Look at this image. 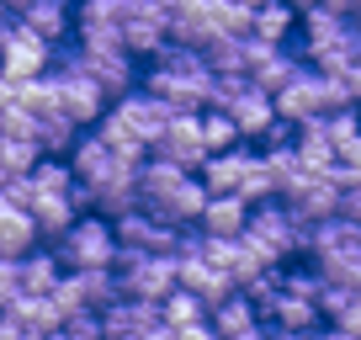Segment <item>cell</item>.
Listing matches in <instances>:
<instances>
[{
    "mask_svg": "<svg viewBox=\"0 0 361 340\" xmlns=\"http://www.w3.org/2000/svg\"><path fill=\"white\" fill-rule=\"evenodd\" d=\"M149 96L170 107V112H207L213 107V69L197 48L186 43H165L154 59H149V75L138 80Z\"/></svg>",
    "mask_w": 361,
    "mask_h": 340,
    "instance_id": "cell-1",
    "label": "cell"
},
{
    "mask_svg": "<svg viewBox=\"0 0 361 340\" xmlns=\"http://www.w3.org/2000/svg\"><path fill=\"white\" fill-rule=\"evenodd\" d=\"M54 255L64 261V272H117V224L102 213H80L75 229L64 239H54Z\"/></svg>",
    "mask_w": 361,
    "mask_h": 340,
    "instance_id": "cell-2",
    "label": "cell"
},
{
    "mask_svg": "<svg viewBox=\"0 0 361 340\" xmlns=\"http://www.w3.org/2000/svg\"><path fill=\"white\" fill-rule=\"evenodd\" d=\"M245 234L260 239V245H266V255H271L276 266H287L293 255H303V250H308L314 229H308L303 218H298L293 207L282 202V197H271V202L250 207V229H245Z\"/></svg>",
    "mask_w": 361,
    "mask_h": 340,
    "instance_id": "cell-3",
    "label": "cell"
},
{
    "mask_svg": "<svg viewBox=\"0 0 361 340\" xmlns=\"http://www.w3.org/2000/svg\"><path fill=\"white\" fill-rule=\"evenodd\" d=\"M54 80H59V102H64V112L75 117L80 128H90V123H102V117H106L112 96H106L102 85H96V75L75 59V48L54 59Z\"/></svg>",
    "mask_w": 361,
    "mask_h": 340,
    "instance_id": "cell-4",
    "label": "cell"
},
{
    "mask_svg": "<svg viewBox=\"0 0 361 340\" xmlns=\"http://www.w3.org/2000/svg\"><path fill=\"white\" fill-rule=\"evenodd\" d=\"M54 59H59V48L43 43L37 32H27V27L11 16V27L0 32V80H11V85L43 80V75H54Z\"/></svg>",
    "mask_w": 361,
    "mask_h": 340,
    "instance_id": "cell-5",
    "label": "cell"
},
{
    "mask_svg": "<svg viewBox=\"0 0 361 340\" xmlns=\"http://www.w3.org/2000/svg\"><path fill=\"white\" fill-rule=\"evenodd\" d=\"M117 287H123V298L165 303V298L180 287L176 255H138V250H123V255H117Z\"/></svg>",
    "mask_w": 361,
    "mask_h": 340,
    "instance_id": "cell-6",
    "label": "cell"
},
{
    "mask_svg": "<svg viewBox=\"0 0 361 340\" xmlns=\"http://www.w3.org/2000/svg\"><path fill=\"white\" fill-rule=\"evenodd\" d=\"M176 277H180V293H192V298H202V303H207V314H213L224 298H234V293H239L234 277L218 272V266L207 261L202 250H197V234H186V245H180V255H176Z\"/></svg>",
    "mask_w": 361,
    "mask_h": 340,
    "instance_id": "cell-7",
    "label": "cell"
},
{
    "mask_svg": "<svg viewBox=\"0 0 361 340\" xmlns=\"http://www.w3.org/2000/svg\"><path fill=\"white\" fill-rule=\"evenodd\" d=\"M123 298V287H117V272H64V282L54 287V303L59 314H80V308H96V314H106V308Z\"/></svg>",
    "mask_w": 361,
    "mask_h": 340,
    "instance_id": "cell-8",
    "label": "cell"
},
{
    "mask_svg": "<svg viewBox=\"0 0 361 340\" xmlns=\"http://www.w3.org/2000/svg\"><path fill=\"white\" fill-rule=\"evenodd\" d=\"M106 112H112V117H117V123H123V128H128V133H133L144 149H159V138H165L170 117H176L165 102H159V96H149L144 85H138V91H128V96H117Z\"/></svg>",
    "mask_w": 361,
    "mask_h": 340,
    "instance_id": "cell-9",
    "label": "cell"
},
{
    "mask_svg": "<svg viewBox=\"0 0 361 340\" xmlns=\"http://www.w3.org/2000/svg\"><path fill=\"white\" fill-rule=\"evenodd\" d=\"M117 245L123 250H138V255H180V245H186V234L170 224H159L154 213H144V207H133V213L117 218Z\"/></svg>",
    "mask_w": 361,
    "mask_h": 340,
    "instance_id": "cell-10",
    "label": "cell"
},
{
    "mask_svg": "<svg viewBox=\"0 0 361 340\" xmlns=\"http://www.w3.org/2000/svg\"><path fill=\"white\" fill-rule=\"evenodd\" d=\"M202 207H207V186H202V176H186L180 186H170L165 197H154V202H144V213H154L159 224H170V229H197L202 224Z\"/></svg>",
    "mask_w": 361,
    "mask_h": 340,
    "instance_id": "cell-11",
    "label": "cell"
},
{
    "mask_svg": "<svg viewBox=\"0 0 361 340\" xmlns=\"http://www.w3.org/2000/svg\"><path fill=\"white\" fill-rule=\"evenodd\" d=\"M64 159H69V170H75V181L85 186V192H90V186H102L106 176H117V170L128 165V159H117L112 149H106V138L96 133V128H90V133H80L75 149H69Z\"/></svg>",
    "mask_w": 361,
    "mask_h": 340,
    "instance_id": "cell-12",
    "label": "cell"
},
{
    "mask_svg": "<svg viewBox=\"0 0 361 340\" xmlns=\"http://www.w3.org/2000/svg\"><path fill=\"white\" fill-rule=\"evenodd\" d=\"M102 324H106V340H149L154 329H165V319H159V303L117 298V303L102 314Z\"/></svg>",
    "mask_w": 361,
    "mask_h": 340,
    "instance_id": "cell-13",
    "label": "cell"
},
{
    "mask_svg": "<svg viewBox=\"0 0 361 340\" xmlns=\"http://www.w3.org/2000/svg\"><path fill=\"white\" fill-rule=\"evenodd\" d=\"M154 154L176 159V165H186V170H202V159H207V144H202V112H176V117H170V128H165V138H159Z\"/></svg>",
    "mask_w": 361,
    "mask_h": 340,
    "instance_id": "cell-14",
    "label": "cell"
},
{
    "mask_svg": "<svg viewBox=\"0 0 361 340\" xmlns=\"http://www.w3.org/2000/svg\"><path fill=\"white\" fill-rule=\"evenodd\" d=\"M282 202L293 207V213L303 218L308 229H314V224H324V218H335V213H340V186L329 181V176H314V170H308V176L282 197Z\"/></svg>",
    "mask_w": 361,
    "mask_h": 340,
    "instance_id": "cell-15",
    "label": "cell"
},
{
    "mask_svg": "<svg viewBox=\"0 0 361 340\" xmlns=\"http://www.w3.org/2000/svg\"><path fill=\"white\" fill-rule=\"evenodd\" d=\"M218 112L234 117L239 138H266V133H271V123H276V102L260 91L255 80H245V85H239V96H234L228 107H218Z\"/></svg>",
    "mask_w": 361,
    "mask_h": 340,
    "instance_id": "cell-16",
    "label": "cell"
},
{
    "mask_svg": "<svg viewBox=\"0 0 361 340\" xmlns=\"http://www.w3.org/2000/svg\"><path fill=\"white\" fill-rule=\"evenodd\" d=\"M16 22L27 27V32H37L43 43H64L69 32H75V0H27L22 11H16Z\"/></svg>",
    "mask_w": 361,
    "mask_h": 340,
    "instance_id": "cell-17",
    "label": "cell"
},
{
    "mask_svg": "<svg viewBox=\"0 0 361 340\" xmlns=\"http://www.w3.org/2000/svg\"><path fill=\"white\" fill-rule=\"evenodd\" d=\"M75 59L96 75V85H102L106 96H128L138 91V69H133V54H123V48H112V54H85V48H75Z\"/></svg>",
    "mask_w": 361,
    "mask_h": 340,
    "instance_id": "cell-18",
    "label": "cell"
},
{
    "mask_svg": "<svg viewBox=\"0 0 361 340\" xmlns=\"http://www.w3.org/2000/svg\"><path fill=\"white\" fill-rule=\"evenodd\" d=\"M271 102H276V117H282V123H293V128L324 117V102H319V69H303V75H298L287 91H276Z\"/></svg>",
    "mask_w": 361,
    "mask_h": 340,
    "instance_id": "cell-19",
    "label": "cell"
},
{
    "mask_svg": "<svg viewBox=\"0 0 361 340\" xmlns=\"http://www.w3.org/2000/svg\"><path fill=\"white\" fill-rule=\"evenodd\" d=\"M250 159H255V149H245V144L228 149V154H207V159H202V186H207V197H239Z\"/></svg>",
    "mask_w": 361,
    "mask_h": 340,
    "instance_id": "cell-20",
    "label": "cell"
},
{
    "mask_svg": "<svg viewBox=\"0 0 361 340\" xmlns=\"http://www.w3.org/2000/svg\"><path fill=\"white\" fill-rule=\"evenodd\" d=\"M245 229H250V202L245 197H207L202 224H197L202 239H239Z\"/></svg>",
    "mask_w": 361,
    "mask_h": 340,
    "instance_id": "cell-21",
    "label": "cell"
},
{
    "mask_svg": "<svg viewBox=\"0 0 361 340\" xmlns=\"http://www.w3.org/2000/svg\"><path fill=\"white\" fill-rule=\"evenodd\" d=\"M37 224L27 207H16L11 197H0V255H11V261H22V255H32L37 250Z\"/></svg>",
    "mask_w": 361,
    "mask_h": 340,
    "instance_id": "cell-22",
    "label": "cell"
},
{
    "mask_svg": "<svg viewBox=\"0 0 361 340\" xmlns=\"http://www.w3.org/2000/svg\"><path fill=\"white\" fill-rule=\"evenodd\" d=\"M361 250V224H350V218H324V224H314V239H308V255L314 261H335V255H356Z\"/></svg>",
    "mask_w": 361,
    "mask_h": 340,
    "instance_id": "cell-23",
    "label": "cell"
},
{
    "mask_svg": "<svg viewBox=\"0 0 361 340\" xmlns=\"http://www.w3.org/2000/svg\"><path fill=\"white\" fill-rule=\"evenodd\" d=\"M266 324H271V329H282V335H314V329L324 324V314H319V303H308V298L282 293L276 303L266 308Z\"/></svg>",
    "mask_w": 361,
    "mask_h": 340,
    "instance_id": "cell-24",
    "label": "cell"
},
{
    "mask_svg": "<svg viewBox=\"0 0 361 340\" xmlns=\"http://www.w3.org/2000/svg\"><path fill=\"white\" fill-rule=\"evenodd\" d=\"M64 282V261L54 250H32L22 255V293L27 298H54V287Z\"/></svg>",
    "mask_w": 361,
    "mask_h": 340,
    "instance_id": "cell-25",
    "label": "cell"
},
{
    "mask_svg": "<svg viewBox=\"0 0 361 340\" xmlns=\"http://www.w3.org/2000/svg\"><path fill=\"white\" fill-rule=\"evenodd\" d=\"M207 324H213V335H218V340H234V335H245V329H255V324H260V308L250 303L245 293H234V298H224V303L207 314Z\"/></svg>",
    "mask_w": 361,
    "mask_h": 340,
    "instance_id": "cell-26",
    "label": "cell"
},
{
    "mask_svg": "<svg viewBox=\"0 0 361 340\" xmlns=\"http://www.w3.org/2000/svg\"><path fill=\"white\" fill-rule=\"evenodd\" d=\"M303 69H308V64H303V54H298V48H276V54H271V59H266V64H260L250 80H255L266 96H276V91H287V85H293Z\"/></svg>",
    "mask_w": 361,
    "mask_h": 340,
    "instance_id": "cell-27",
    "label": "cell"
},
{
    "mask_svg": "<svg viewBox=\"0 0 361 340\" xmlns=\"http://www.w3.org/2000/svg\"><path fill=\"white\" fill-rule=\"evenodd\" d=\"M186 176H192L186 165H176V159H165V154H149L144 165H138V197L154 202V197H165L170 186H180Z\"/></svg>",
    "mask_w": 361,
    "mask_h": 340,
    "instance_id": "cell-28",
    "label": "cell"
},
{
    "mask_svg": "<svg viewBox=\"0 0 361 340\" xmlns=\"http://www.w3.org/2000/svg\"><path fill=\"white\" fill-rule=\"evenodd\" d=\"M293 27H298V11H293V6H282V0H271V6H260V11H255L250 37H260V43H271V48H287Z\"/></svg>",
    "mask_w": 361,
    "mask_h": 340,
    "instance_id": "cell-29",
    "label": "cell"
},
{
    "mask_svg": "<svg viewBox=\"0 0 361 340\" xmlns=\"http://www.w3.org/2000/svg\"><path fill=\"white\" fill-rule=\"evenodd\" d=\"M27 181H32V197H75V192H80L69 159H54V154L37 159V170L27 176Z\"/></svg>",
    "mask_w": 361,
    "mask_h": 340,
    "instance_id": "cell-30",
    "label": "cell"
},
{
    "mask_svg": "<svg viewBox=\"0 0 361 340\" xmlns=\"http://www.w3.org/2000/svg\"><path fill=\"white\" fill-rule=\"evenodd\" d=\"M16 102H22L37 123H43V117H54V112H64V102H59V80H54V75L22 80V85H16Z\"/></svg>",
    "mask_w": 361,
    "mask_h": 340,
    "instance_id": "cell-31",
    "label": "cell"
},
{
    "mask_svg": "<svg viewBox=\"0 0 361 340\" xmlns=\"http://www.w3.org/2000/svg\"><path fill=\"white\" fill-rule=\"evenodd\" d=\"M159 319H165L170 329H192V324H207V303L176 287V293H170L165 303H159Z\"/></svg>",
    "mask_w": 361,
    "mask_h": 340,
    "instance_id": "cell-32",
    "label": "cell"
},
{
    "mask_svg": "<svg viewBox=\"0 0 361 340\" xmlns=\"http://www.w3.org/2000/svg\"><path fill=\"white\" fill-rule=\"evenodd\" d=\"M202 144H207V154H228V149H239L245 138H239V128H234L228 112L207 107V112H202Z\"/></svg>",
    "mask_w": 361,
    "mask_h": 340,
    "instance_id": "cell-33",
    "label": "cell"
},
{
    "mask_svg": "<svg viewBox=\"0 0 361 340\" xmlns=\"http://www.w3.org/2000/svg\"><path fill=\"white\" fill-rule=\"evenodd\" d=\"M0 138H22V144H37V117L27 112L16 96L0 107Z\"/></svg>",
    "mask_w": 361,
    "mask_h": 340,
    "instance_id": "cell-34",
    "label": "cell"
},
{
    "mask_svg": "<svg viewBox=\"0 0 361 340\" xmlns=\"http://www.w3.org/2000/svg\"><path fill=\"white\" fill-rule=\"evenodd\" d=\"M324 133H329V144H335V154H340V149L361 133V107H340V112H329L324 117Z\"/></svg>",
    "mask_w": 361,
    "mask_h": 340,
    "instance_id": "cell-35",
    "label": "cell"
},
{
    "mask_svg": "<svg viewBox=\"0 0 361 340\" xmlns=\"http://www.w3.org/2000/svg\"><path fill=\"white\" fill-rule=\"evenodd\" d=\"M22 261H11V255H0V314L6 308H16L22 303Z\"/></svg>",
    "mask_w": 361,
    "mask_h": 340,
    "instance_id": "cell-36",
    "label": "cell"
},
{
    "mask_svg": "<svg viewBox=\"0 0 361 340\" xmlns=\"http://www.w3.org/2000/svg\"><path fill=\"white\" fill-rule=\"evenodd\" d=\"M59 329H64L69 340H106V324H102V314H96V308H80V314H69Z\"/></svg>",
    "mask_w": 361,
    "mask_h": 340,
    "instance_id": "cell-37",
    "label": "cell"
},
{
    "mask_svg": "<svg viewBox=\"0 0 361 340\" xmlns=\"http://www.w3.org/2000/svg\"><path fill=\"white\" fill-rule=\"evenodd\" d=\"M0 340H43L37 329H27L16 314H0Z\"/></svg>",
    "mask_w": 361,
    "mask_h": 340,
    "instance_id": "cell-38",
    "label": "cell"
},
{
    "mask_svg": "<svg viewBox=\"0 0 361 340\" xmlns=\"http://www.w3.org/2000/svg\"><path fill=\"white\" fill-rule=\"evenodd\" d=\"M335 329H350V335H361V293H350V303H345V314L335 319Z\"/></svg>",
    "mask_w": 361,
    "mask_h": 340,
    "instance_id": "cell-39",
    "label": "cell"
},
{
    "mask_svg": "<svg viewBox=\"0 0 361 340\" xmlns=\"http://www.w3.org/2000/svg\"><path fill=\"white\" fill-rule=\"evenodd\" d=\"M319 6H324V11H335V16H350V22H356V0H319Z\"/></svg>",
    "mask_w": 361,
    "mask_h": 340,
    "instance_id": "cell-40",
    "label": "cell"
},
{
    "mask_svg": "<svg viewBox=\"0 0 361 340\" xmlns=\"http://www.w3.org/2000/svg\"><path fill=\"white\" fill-rule=\"evenodd\" d=\"M176 340H218L213 324H192V329H176Z\"/></svg>",
    "mask_w": 361,
    "mask_h": 340,
    "instance_id": "cell-41",
    "label": "cell"
},
{
    "mask_svg": "<svg viewBox=\"0 0 361 340\" xmlns=\"http://www.w3.org/2000/svg\"><path fill=\"white\" fill-rule=\"evenodd\" d=\"M234 340H271V324H255V329H245V335H234Z\"/></svg>",
    "mask_w": 361,
    "mask_h": 340,
    "instance_id": "cell-42",
    "label": "cell"
},
{
    "mask_svg": "<svg viewBox=\"0 0 361 340\" xmlns=\"http://www.w3.org/2000/svg\"><path fill=\"white\" fill-rule=\"evenodd\" d=\"M282 6H293V11H298V16H303V11H314L319 0H282Z\"/></svg>",
    "mask_w": 361,
    "mask_h": 340,
    "instance_id": "cell-43",
    "label": "cell"
},
{
    "mask_svg": "<svg viewBox=\"0 0 361 340\" xmlns=\"http://www.w3.org/2000/svg\"><path fill=\"white\" fill-rule=\"evenodd\" d=\"M239 6H245V11H260V6H271V0H239Z\"/></svg>",
    "mask_w": 361,
    "mask_h": 340,
    "instance_id": "cell-44",
    "label": "cell"
},
{
    "mask_svg": "<svg viewBox=\"0 0 361 340\" xmlns=\"http://www.w3.org/2000/svg\"><path fill=\"white\" fill-rule=\"evenodd\" d=\"M43 340H69V335H64V329H54V335H43Z\"/></svg>",
    "mask_w": 361,
    "mask_h": 340,
    "instance_id": "cell-45",
    "label": "cell"
},
{
    "mask_svg": "<svg viewBox=\"0 0 361 340\" xmlns=\"http://www.w3.org/2000/svg\"><path fill=\"white\" fill-rule=\"evenodd\" d=\"M356 27H361V0H356Z\"/></svg>",
    "mask_w": 361,
    "mask_h": 340,
    "instance_id": "cell-46",
    "label": "cell"
},
{
    "mask_svg": "<svg viewBox=\"0 0 361 340\" xmlns=\"http://www.w3.org/2000/svg\"><path fill=\"white\" fill-rule=\"evenodd\" d=\"M75 6H90V0H75Z\"/></svg>",
    "mask_w": 361,
    "mask_h": 340,
    "instance_id": "cell-47",
    "label": "cell"
}]
</instances>
